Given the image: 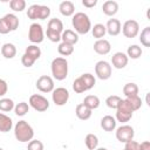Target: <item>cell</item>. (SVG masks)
<instances>
[{"mask_svg": "<svg viewBox=\"0 0 150 150\" xmlns=\"http://www.w3.org/2000/svg\"><path fill=\"white\" fill-rule=\"evenodd\" d=\"M14 136L19 142H29L34 137V130L27 121H19L14 127Z\"/></svg>", "mask_w": 150, "mask_h": 150, "instance_id": "obj_1", "label": "cell"}, {"mask_svg": "<svg viewBox=\"0 0 150 150\" xmlns=\"http://www.w3.org/2000/svg\"><path fill=\"white\" fill-rule=\"evenodd\" d=\"M71 23H73V27L75 28V33H77V34H87L91 29L90 19L83 12L75 13L73 15Z\"/></svg>", "mask_w": 150, "mask_h": 150, "instance_id": "obj_2", "label": "cell"}, {"mask_svg": "<svg viewBox=\"0 0 150 150\" xmlns=\"http://www.w3.org/2000/svg\"><path fill=\"white\" fill-rule=\"evenodd\" d=\"M52 74L57 81H62L68 75V62L64 57H55L52 61Z\"/></svg>", "mask_w": 150, "mask_h": 150, "instance_id": "obj_3", "label": "cell"}, {"mask_svg": "<svg viewBox=\"0 0 150 150\" xmlns=\"http://www.w3.org/2000/svg\"><path fill=\"white\" fill-rule=\"evenodd\" d=\"M50 15V8L43 5H32L27 9V16L30 20H46Z\"/></svg>", "mask_w": 150, "mask_h": 150, "instance_id": "obj_4", "label": "cell"}, {"mask_svg": "<svg viewBox=\"0 0 150 150\" xmlns=\"http://www.w3.org/2000/svg\"><path fill=\"white\" fill-rule=\"evenodd\" d=\"M132 110L129 107V104L127 103L125 100H121V102L118 103L117 108H116V118L118 122L121 123H125L128 122L131 117H132Z\"/></svg>", "mask_w": 150, "mask_h": 150, "instance_id": "obj_5", "label": "cell"}, {"mask_svg": "<svg viewBox=\"0 0 150 150\" xmlns=\"http://www.w3.org/2000/svg\"><path fill=\"white\" fill-rule=\"evenodd\" d=\"M29 105L34 110L43 112L49 108V102L45 96H42L40 94H34L29 97Z\"/></svg>", "mask_w": 150, "mask_h": 150, "instance_id": "obj_6", "label": "cell"}, {"mask_svg": "<svg viewBox=\"0 0 150 150\" xmlns=\"http://www.w3.org/2000/svg\"><path fill=\"white\" fill-rule=\"evenodd\" d=\"M45 34H43V29H42V26L40 23H32L29 26V30H28V39L30 42L33 43H41L43 41V38Z\"/></svg>", "mask_w": 150, "mask_h": 150, "instance_id": "obj_7", "label": "cell"}, {"mask_svg": "<svg viewBox=\"0 0 150 150\" xmlns=\"http://www.w3.org/2000/svg\"><path fill=\"white\" fill-rule=\"evenodd\" d=\"M134 135H135L134 128L130 127V125H128V124L121 125V127L117 128V130H116V138H117L121 143H127V142H129V141H132Z\"/></svg>", "mask_w": 150, "mask_h": 150, "instance_id": "obj_8", "label": "cell"}, {"mask_svg": "<svg viewBox=\"0 0 150 150\" xmlns=\"http://www.w3.org/2000/svg\"><path fill=\"white\" fill-rule=\"evenodd\" d=\"M95 74L100 80H108L111 76V66L107 61H98L95 64Z\"/></svg>", "mask_w": 150, "mask_h": 150, "instance_id": "obj_9", "label": "cell"}, {"mask_svg": "<svg viewBox=\"0 0 150 150\" xmlns=\"http://www.w3.org/2000/svg\"><path fill=\"white\" fill-rule=\"evenodd\" d=\"M122 32H123V35L125 38H129V39H132L135 36H137L138 32H139V25L136 20H127L123 26H122Z\"/></svg>", "mask_w": 150, "mask_h": 150, "instance_id": "obj_10", "label": "cell"}, {"mask_svg": "<svg viewBox=\"0 0 150 150\" xmlns=\"http://www.w3.org/2000/svg\"><path fill=\"white\" fill-rule=\"evenodd\" d=\"M52 98L56 105H64L69 100V91L63 87H59L53 90Z\"/></svg>", "mask_w": 150, "mask_h": 150, "instance_id": "obj_11", "label": "cell"}, {"mask_svg": "<svg viewBox=\"0 0 150 150\" xmlns=\"http://www.w3.org/2000/svg\"><path fill=\"white\" fill-rule=\"evenodd\" d=\"M36 88L41 93H50L54 90V81L48 75H42L36 81Z\"/></svg>", "mask_w": 150, "mask_h": 150, "instance_id": "obj_12", "label": "cell"}, {"mask_svg": "<svg viewBox=\"0 0 150 150\" xmlns=\"http://www.w3.org/2000/svg\"><path fill=\"white\" fill-rule=\"evenodd\" d=\"M129 57L122 52H117L111 56V63L116 69H122L128 64Z\"/></svg>", "mask_w": 150, "mask_h": 150, "instance_id": "obj_13", "label": "cell"}, {"mask_svg": "<svg viewBox=\"0 0 150 150\" xmlns=\"http://www.w3.org/2000/svg\"><path fill=\"white\" fill-rule=\"evenodd\" d=\"M94 50L100 55H107L111 50V45L105 39H100L94 43Z\"/></svg>", "mask_w": 150, "mask_h": 150, "instance_id": "obj_14", "label": "cell"}, {"mask_svg": "<svg viewBox=\"0 0 150 150\" xmlns=\"http://www.w3.org/2000/svg\"><path fill=\"white\" fill-rule=\"evenodd\" d=\"M105 29H107L108 34L111 35V36L118 35L121 33V29H122V26H121L120 20H117V19H109L108 22H107Z\"/></svg>", "mask_w": 150, "mask_h": 150, "instance_id": "obj_15", "label": "cell"}, {"mask_svg": "<svg viewBox=\"0 0 150 150\" xmlns=\"http://www.w3.org/2000/svg\"><path fill=\"white\" fill-rule=\"evenodd\" d=\"M102 12L108 16H112L118 12V4L114 0H108L102 5Z\"/></svg>", "mask_w": 150, "mask_h": 150, "instance_id": "obj_16", "label": "cell"}, {"mask_svg": "<svg viewBox=\"0 0 150 150\" xmlns=\"http://www.w3.org/2000/svg\"><path fill=\"white\" fill-rule=\"evenodd\" d=\"M61 40H62V42H66V43L74 46L79 41V35H77V33H75L71 29H66L61 34Z\"/></svg>", "mask_w": 150, "mask_h": 150, "instance_id": "obj_17", "label": "cell"}, {"mask_svg": "<svg viewBox=\"0 0 150 150\" xmlns=\"http://www.w3.org/2000/svg\"><path fill=\"white\" fill-rule=\"evenodd\" d=\"M75 114H76L77 118H80L82 121H87L91 117V110L88 107H86L83 103H80V104L76 105Z\"/></svg>", "mask_w": 150, "mask_h": 150, "instance_id": "obj_18", "label": "cell"}, {"mask_svg": "<svg viewBox=\"0 0 150 150\" xmlns=\"http://www.w3.org/2000/svg\"><path fill=\"white\" fill-rule=\"evenodd\" d=\"M116 123L117 122L112 116L107 115V116H103L101 120V128L105 131H114L116 128Z\"/></svg>", "mask_w": 150, "mask_h": 150, "instance_id": "obj_19", "label": "cell"}, {"mask_svg": "<svg viewBox=\"0 0 150 150\" xmlns=\"http://www.w3.org/2000/svg\"><path fill=\"white\" fill-rule=\"evenodd\" d=\"M59 9H60V13L64 16H70L74 14L75 12V5L71 2V1H62L59 6Z\"/></svg>", "mask_w": 150, "mask_h": 150, "instance_id": "obj_20", "label": "cell"}, {"mask_svg": "<svg viewBox=\"0 0 150 150\" xmlns=\"http://www.w3.org/2000/svg\"><path fill=\"white\" fill-rule=\"evenodd\" d=\"M1 54L5 59H13L16 55V47L13 43H5L1 47Z\"/></svg>", "mask_w": 150, "mask_h": 150, "instance_id": "obj_21", "label": "cell"}, {"mask_svg": "<svg viewBox=\"0 0 150 150\" xmlns=\"http://www.w3.org/2000/svg\"><path fill=\"white\" fill-rule=\"evenodd\" d=\"M13 127V121L9 116L0 112V131L1 132H7L12 129Z\"/></svg>", "mask_w": 150, "mask_h": 150, "instance_id": "obj_22", "label": "cell"}, {"mask_svg": "<svg viewBox=\"0 0 150 150\" xmlns=\"http://www.w3.org/2000/svg\"><path fill=\"white\" fill-rule=\"evenodd\" d=\"M4 19H5L6 23H7V26L9 27L11 32H14V30L18 29V27H19V19H18V16L15 14L8 13V14H6L4 16Z\"/></svg>", "mask_w": 150, "mask_h": 150, "instance_id": "obj_23", "label": "cell"}, {"mask_svg": "<svg viewBox=\"0 0 150 150\" xmlns=\"http://www.w3.org/2000/svg\"><path fill=\"white\" fill-rule=\"evenodd\" d=\"M83 104H84L86 107H88L90 110L96 109V108L100 107V98H98L96 95H88V96L84 97Z\"/></svg>", "mask_w": 150, "mask_h": 150, "instance_id": "obj_24", "label": "cell"}, {"mask_svg": "<svg viewBox=\"0 0 150 150\" xmlns=\"http://www.w3.org/2000/svg\"><path fill=\"white\" fill-rule=\"evenodd\" d=\"M47 29H50V30H54V32H57V33L62 34V32H63V23L57 18L50 19L48 21V28Z\"/></svg>", "mask_w": 150, "mask_h": 150, "instance_id": "obj_25", "label": "cell"}, {"mask_svg": "<svg viewBox=\"0 0 150 150\" xmlns=\"http://www.w3.org/2000/svg\"><path fill=\"white\" fill-rule=\"evenodd\" d=\"M91 33H93V36L94 38H96L97 40H100L107 33L105 26L102 25V23H96V25H94V27H91Z\"/></svg>", "mask_w": 150, "mask_h": 150, "instance_id": "obj_26", "label": "cell"}, {"mask_svg": "<svg viewBox=\"0 0 150 150\" xmlns=\"http://www.w3.org/2000/svg\"><path fill=\"white\" fill-rule=\"evenodd\" d=\"M125 101H127V103L129 104V107L131 108L132 111L138 110V109L142 107V100H141V97H139L138 95H136V96H130V97H125Z\"/></svg>", "mask_w": 150, "mask_h": 150, "instance_id": "obj_27", "label": "cell"}, {"mask_svg": "<svg viewBox=\"0 0 150 150\" xmlns=\"http://www.w3.org/2000/svg\"><path fill=\"white\" fill-rule=\"evenodd\" d=\"M84 143H86V146L89 150H95L98 145V138L94 134H88L84 138Z\"/></svg>", "mask_w": 150, "mask_h": 150, "instance_id": "obj_28", "label": "cell"}, {"mask_svg": "<svg viewBox=\"0 0 150 150\" xmlns=\"http://www.w3.org/2000/svg\"><path fill=\"white\" fill-rule=\"evenodd\" d=\"M57 52L62 56H69L74 53V46L69 45V43H66V42H61L57 47Z\"/></svg>", "mask_w": 150, "mask_h": 150, "instance_id": "obj_29", "label": "cell"}, {"mask_svg": "<svg viewBox=\"0 0 150 150\" xmlns=\"http://www.w3.org/2000/svg\"><path fill=\"white\" fill-rule=\"evenodd\" d=\"M123 94L125 95V97L138 95V87H137V84L136 83H127L123 87Z\"/></svg>", "mask_w": 150, "mask_h": 150, "instance_id": "obj_30", "label": "cell"}, {"mask_svg": "<svg viewBox=\"0 0 150 150\" xmlns=\"http://www.w3.org/2000/svg\"><path fill=\"white\" fill-rule=\"evenodd\" d=\"M81 79H82V81H83L84 87H86V89H87V90L91 89V88L95 86L96 80H95V76H94L93 74H90V73L82 74V75H81Z\"/></svg>", "mask_w": 150, "mask_h": 150, "instance_id": "obj_31", "label": "cell"}, {"mask_svg": "<svg viewBox=\"0 0 150 150\" xmlns=\"http://www.w3.org/2000/svg\"><path fill=\"white\" fill-rule=\"evenodd\" d=\"M142 55V49L139 46L137 45H131L128 47V50H127V56L130 57V59H138L139 56Z\"/></svg>", "mask_w": 150, "mask_h": 150, "instance_id": "obj_32", "label": "cell"}, {"mask_svg": "<svg viewBox=\"0 0 150 150\" xmlns=\"http://www.w3.org/2000/svg\"><path fill=\"white\" fill-rule=\"evenodd\" d=\"M25 54L29 55L30 57H33V59L36 61V60L40 59V56H41V49H40V47H38L36 45H30V46H28V47L26 48Z\"/></svg>", "mask_w": 150, "mask_h": 150, "instance_id": "obj_33", "label": "cell"}, {"mask_svg": "<svg viewBox=\"0 0 150 150\" xmlns=\"http://www.w3.org/2000/svg\"><path fill=\"white\" fill-rule=\"evenodd\" d=\"M139 41L144 47H150V27H145L139 35Z\"/></svg>", "mask_w": 150, "mask_h": 150, "instance_id": "obj_34", "label": "cell"}, {"mask_svg": "<svg viewBox=\"0 0 150 150\" xmlns=\"http://www.w3.org/2000/svg\"><path fill=\"white\" fill-rule=\"evenodd\" d=\"M28 110H29V105L27 102H20L14 107L15 115H18V116H25L28 112Z\"/></svg>", "mask_w": 150, "mask_h": 150, "instance_id": "obj_35", "label": "cell"}, {"mask_svg": "<svg viewBox=\"0 0 150 150\" xmlns=\"http://www.w3.org/2000/svg\"><path fill=\"white\" fill-rule=\"evenodd\" d=\"M14 102H13V100H11V98H1L0 100V110L1 111H5V112H7V111H11L12 109H14Z\"/></svg>", "mask_w": 150, "mask_h": 150, "instance_id": "obj_36", "label": "cell"}, {"mask_svg": "<svg viewBox=\"0 0 150 150\" xmlns=\"http://www.w3.org/2000/svg\"><path fill=\"white\" fill-rule=\"evenodd\" d=\"M9 6L14 12H22L26 8V1L25 0H11Z\"/></svg>", "mask_w": 150, "mask_h": 150, "instance_id": "obj_37", "label": "cell"}, {"mask_svg": "<svg viewBox=\"0 0 150 150\" xmlns=\"http://www.w3.org/2000/svg\"><path fill=\"white\" fill-rule=\"evenodd\" d=\"M121 100H122V98H121L120 96H117V95H110V96L107 97L105 104H107V107H109V108H111V109H116L117 105H118V103L121 102Z\"/></svg>", "mask_w": 150, "mask_h": 150, "instance_id": "obj_38", "label": "cell"}, {"mask_svg": "<svg viewBox=\"0 0 150 150\" xmlns=\"http://www.w3.org/2000/svg\"><path fill=\"white\" fill-rule=\"evenodd\" d=\"M73 89H74V91L77 93V94H81V93L87 91V89H86V87H84V83H83L81 76L74 80V82H73Z\"/></svg>", "mask_w": 150, "mask_h": 150, "instance_id": "obj_39", "label": "cell"}, {"mask_svg": "<svg viewBox=\"0 0 150 150\" xmlns=\"http://www.w3.org/2000/svg\"><path fill=\"white\" fill-rule=\"evenodd\" d=\"M27 150H43V143L39 139H32L28 143Z\"/></svg>", "mask_w": 150, "mask_h": 150, "instance_id": "obj_40", "label": "cell"}, {"mask_svg": "<svg viewBox=\"0 0 150 150\" xmlns=\"http://www.w3.org/2000/svg\"><path fill=\"white\" fill-rule=\"evenodd\" d=\"M46 35H47V38H48L52 42H59V41L61 40V34H60V33H57V32L50 30V29H47Z\"/></svg>", "mask_w": 150, "mask_h": 150, "instance_id": "obj_41", "label": "cell"}, {"mask_svg": "<svg viewBox=\"0 0 150 150\" xmlns=\"http://www.w3.org/2000/svg\"><path fill=\"white\" fill-rule=\"evenodd\" d=\"M21 63H22L25 67H32V66L35 63V60H34L33 57H30L29 55L23 54L22 57H21Z\"/></svg>", "mask_w": 150, "mask_h": 150, "instance_id": "obj_42", "label": "cell"}, {"mask_svg": "<svg viewBox=\"0 0 150 150\" xmlns=\"http://www.w3.org/2000/svg\"><path fill=\"white\" fill-rule=\"evenodd\" d=\"M124 150H139V143L136 141H129L125 143Z\"/></svg>", "mask_w": 150, "mask_h": 150, "instance_id": "obj_43", "label": "cell"}, {"mask_svg": "<svg viewBox=\"0 0 150 150\" xmlns=\"http://www.w3.org/2000/svg\"><path fill=\"white\" fill-rule=\"evenodd\" d=\"M9 32H11V29H9V27L7 26L5 19L1 18V19H0V34H8Z\"/></svg>", "mask_w": 150, "mask_h": 150, "instance_id": "obj_44", "label": "cell"}, {"mask_svg": "<svg viewBox=\"0 0 150 150\" xmlns=\"http://www.w3.org/2000/svg\"><path fill=\"white\" fill-rule=\"evenodd\" d=\"M7 90H8V86H7V82L2 79H0V96H4L7 94Z\"/></svg>", "mask_w": 150, "mask_h": 150, "instance_id": "obj_45", "label": "cell"}, {"mask_svg": "<svg viewBox=\"0 0 150 150\" xmlns=\"http://www.w3.org/2000/svg\"><path fill=\"white\" fill-rule=\"evenodd\" d=\"M96 4H97V0H82V5L84 7H88V8L96 6Z\"/></svg>", "mask_w": 150, "mask_h": 150, "instance_id": "obj_46", "label": "cell"}, {"mask_svg": "<svg viewBox=\"0 0 150 150\" xmlns=\"http://www.w3.org/2000/svg\"><path fill=\"white\" fill-rule=\"evenodd\" d=\"M139 150H150V142L144 141L139 144Z\"/></svg>", "mask_w": 150, "mask_h": 150, "instance_id": "obj_47", "label": "cell"}, {"mask_svg": "<svg viewBox=\"0 0 150 150\" xmlns=\"http://www.w3.org/2000/svg\"><path fill=\"white\" fill-rule=\"evenodd\" d=\"M95 150H108L107 148H96Z\"/></svg>", "mask_w": 150, "mask_h": 150, "instance_id": "obj_48", "label": "cell"}, {"mask_svg": "<svg viewBox=\"0 0 150 150\" xmlns=\"http://www.w3.org/2000/svg\"><path fill=\"white\" fill-rule=\"evenodd\" d=\"M0 150H4V149H2V148H0Z\"/></svg>", "mask_w": 150, "mask_h": 150, "instance_id": "obj_49", "label": "cell"}]
</instances>
